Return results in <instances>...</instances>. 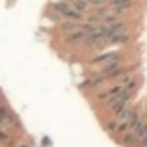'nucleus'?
<instances>
[{"instance_id": "nucleus-1", "label": "nucleus", "mask_w": 147, "mask_h": 147, "mask_svg": "<svg viewBox=\"0 0 147 147\" xmlns=\"http://www.w3.org/2000/svg\"><path fill=\"white\" fill-rule=\"evenodd\" d=\"M84 48H89V50H100V48L106 46V35H104V28L97 24L95 28H93L91 32H87V37H84Z\"/></svg>"}, {"instance_id": "nucleus-2", "label": "nucleus", "mask_w": 147, "mask_h": 147, "mask_svg": "<svg viewBox=\"0 0 147 147\" xmlns=\"http://www.w3.org/2000/svg\"><path fill=\"white\" fill-rule=\"evenodd\" d=\"M119 61H123V54H121V50H110V52L95 54L91 61H89V65H91V67H104V65L119 63Z\"/></svg>"}, {"instance_id": "nucleus-4", "label": "nucleus", "mask_w": 147, "mask_h": 147, "mask_svg": "<svg viewBox=\"0 0 147 147\" xmlns=\"http://www.w3.org/2000/svg\"><path fill=\"white\" fill-rule=\"evenodd\" d=\"M132 5H134V0H117V2L108 5V11L115 15V18H121L128 9H132Z\"/></svg>"}, {"instance_id": "nucleus-7", "label": "nucleus", "mask_w": 147, "mask_h": 147, "mask_svg": "<svg viewBox=\"0 0 147 147\" xmlns=\"http://www.w3.org/2000/svg\"><path fill=\"white\" fill-rule=\"evenodd\" d=\"M130 35L128 32H121V35H115L113 39H108V43H113V46H123V43H128Z\"/></svg>"}, {"instance_id": "nucleus-9", "label": "nucleus", "mask_w": 147, "mask_h": 147, "mask_svg": "<svg viewBox=\"0 0 147 147\" xmlns=\"http://www.w3.org/2000/svg\"><path fill=\"white\" fill-rule=\"evenodd\" d=\"M11 115V110H9V106L7 104H2V102H0V121L2 119H7V117Z\"/></svg>"}, {"instance_id": "nucleus-10", "label": "nucleus", "mask_w": 147, "mask_h": 147, "mask_svg": "<svg viewBox=\"0 0 147 147\" xmlns=\"http://www.w3.org/2000/svg\"><path fill=\"white\" fill-rule=\"evenodd\" d=\"M93 7H108V5H113V2H117V0H89Z\"/></svg>"}, {"instance_id": "nucleus-3", "label": "nucleus", "mask_w": 147, "mask_h": 147, "mask_svg": "<svg viewBox=\"0 0 147 147\" xmlns=\"http://www.w3.org/2000/svg\"><path fill=\"white\" fill-rule=\"evenodd\" d=\"M52 11H54L56 15H61V18L69 20V22H82V13H78L69 2H54V5H52Z\"/></svg>"}, {"instance_id": "nucleus-8", "label": "nucleus", "mask_w": 147, "mask_h": 147, "mask_svg": "<svg viewBox=\"0 0 147 147\" xmlns=\"http://www.w3.org/2000/svg\"><path fill=\"white\" fill-rule=\"evenodd\" d=\"M80 24L78 22H63L61 24V30L65 32V35H67V32H71V30H76V28H78Z\"/></svg>"}, {"instance_id": "nucleus-5", "label": "nucleus", "mask_w": 147, "mask_h": 147, "mask_svg": "<svg viewBox=\"0 0 147 147\" xmlns=\"http://www.w3.org/2000/svg\"><path fill=\"white\" fill-rule=\"evenodd\" d=\"M69 5L74 7V9L78 11V13H87L89 11V7H91V2H89V0H69Z\"/></svg>"}, {"instance_id": "nucleus-11", "label": "nucleus", "mask_w": 147, "mask_h": 147, "mask_svg": "<svg viewBox=\"0 0 147 147\" xmlns=\"http://www.w3.org/2000/svg\"><path fill=\"white\" fill-rule=\"evenodd\" d=\"M9 138H11V134L7 132L5 128H0V143H7V141H9Z\"/></svg>"}, {"instance_id": "nucleus-12", "label": "nucleus", "mask_w": 147, "mask_h": 147, "mask_svg": "<svg viewBox=\"0 0 147 147\" xmlns=\"http://www.w3.org/2000/svg\"><path fill=\"white\" fill-rule=\"evenodd\" d=\"M22 147H30V145H28V143H24V145H22Z\"/></svg>"}, {"instance_id": "nucleus-6", "label": "nucleus", "mask_w": 147, "mask_h": 147, "mask_svg": "<svg viewBox=\"0 0 147 147\" xmlns=\"http://www.w3.org/2000/svg\"><path fill=\"white\" fill-rule=\"evenodd\" d=\"M136 141H138V136H136V134L132 132V130H128L125 134H121V143H123L125 147H132V145H134Z\"/></svg>"}]
</instances>
